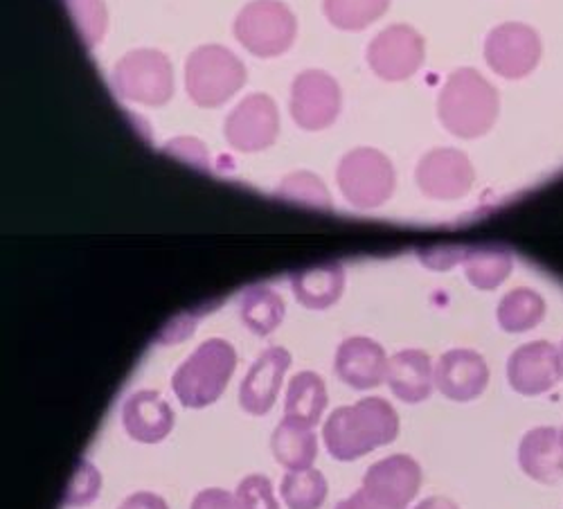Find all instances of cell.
Wrapping results in <instances>:
<instances>
[{"label": "cell", "mask_w": 563, "mask_h": 509, "mask_svg": "<svg viewBox=\"0 0 563 509\" xmlns=\"http://www.w3.org/2000/svg\"><path fill=\"white\" fill-rule=\"evenodd\" d=\"M399 435V414L382 397H365L336 408L324 422L322 440L334 460L352 462L377 451Z\"/></svg>", "instance_id": "6da1fadb"}, {"label": "cell", "mask_w": 563, "mask_h": 509, "mask_svg": "<svg viewBox=\"0 0 563 509\" xmlns=\"http://www.w3.org/2000/svg\"><path fill=\"white\" fill-rule=\"evenodd\" d=\"M234 367H238L234 347L223 339H210L187 356L174 373V395L185 408H208L225 392Z\"/></svg>", "instance_id": "7a4b0ae2"}, {"label": "cell", "mask_w": 563, "mask_h": 509, "mask_svg": "<svg viewBox=\"0 0 563 509\" xmlns=\"http://www.w3.org/2000/svg\"><path fill=\"white\" fill-rule=\"evenodd\" d=\"M440 120L460 137L483 135L496 120V90L472 68L453 73L440 92Z\"/></svg>", "instance_id": "3957f363"}, {"label": "cell", "mask_w": 563, "mask_h": 509, "mask_svg": "<svg viewBox=\"0 0 563 509\" xmlns=\"http://www.w3.org/2000/svg\"><path fill=\"white\" fill-rule=\"evenodd\" d=\"M244 64L223 45H201L187 57L185 88L197 107H221L244 86Z\"/></svg>", "instance_id": "277c9868"}, {"label": "cell", "mask_w": 563, "mask_h": 509, "mask_svg": "<svg viewBox=\"0 0 563 509\" xmlns=\"http://www.w3.org/2000/svg\"><path fill=\"white\" fill-rule=\"evenodd\" d=\"M298 23L294 12L279 0H253L238 19H234V36L255 57H279L296 41Z\"/></svg>", "instance_id": "5b68a950"}, {"label": "cell", "mask_w": 563, "mask_h": 509, "mask_svg": "<svg viewBox=\"0 0 563 509\" xmlns=\"http://www.w3.org/2000/svg\"><path fill=\"white\" fill-rule=\"evenodd\" d=\"M336 180L343 197L354 208H382L395 192V167L379 150L358 147L343 156Z\"/></svg>", "instance_id": "8992f818"}, {"label": "cell", "mask_w": 563, "mask_h": 509, "mask_svg": "<svg viewBox=\"0 0 563 509\" xmlns=\"http://www.w3.org/2000/svg\"><path fill=\"white\" fill-rule=\"evenodd\" d=\"M113 86L129 102L163 107L174 96V70L161 51H131L115 64Z\"/></svg>", "instance_id": "52a82bcc"}, {"label": "cell", "mask_w": 563, "mask_h": 509, "mask_svg": "<svg viewBox=\"0 0 563 509\" xmlns=\"http://www.w3.org/2000/svg\"><path fill=\"white\" fill-rule=\"evenodd\" d=\"M225 141L242 154H255L275 143L279 133V113L264 92L244 98L225 118Z\"/></svg>", "instance_id": "ba28073f"}, {"label": "cell", "mask_w": 563, "mask_h": 509, "mask_svg": "<svg viewBox=\"0 0 563 509\" xmlns=\"http://www.w3.org/2000/svg\"><path fill=\"white\" fill-rule=\"evenodd\" d=\"M424 62V38L410 25H390L367 45V64L386 81L412 77Z\"/></svg>", "instance_id": "9c48e42d"}, {"label": "cell", "mask_w": 563, "mask_h": 509, "mask_svg": "<svg viewBox=\"0 0 563 509\" xmlns=\"http://www.w3.org/2000/svg\"><path fill=\"white\" fill-rule=\"evenodd\" d=\"M341 111V88L332 75L305 70L291 86V115L298 126L320 131L334 124Z\"/></svg>", "instance_id": "30bf717a"}, {"label": "cell", "mask_w": 563, "mask_h": 509, "mask_svg": "<svg viewBox=\"0 0 563 509\" xmlns=\"http://www.w3.org/2000/svg\"><path fill=\"white\" fill-rule=\"evenodd\" d=\"M563 379L559 347L548 341L526 343L507 358V381L523 397L550 392Z\"/></svg>", "instance_id": "8fae6325"}, {"label": "cell", "mask_w": 563, "mask_h": 509, "mask_svg": "<svg viewBox=\"0 0 563 509\" xmlns=\"http://www.w3.org/2000/svg\"><path fill=\"white\" fill-rule=\"evenodd\" d=\"M417 185L429 199L453 201L464 197L474 185V167L455 150H433L417 165Z\"/></svg>", "instance_id": "7c38bea8"}, {"label": "cell", "mask_w": 563, "mask_h": 509, "mask_svg": "<svg viewBox=\"0 0 563 509\" xmlns=\"http://www.w3.org/2000/svg\"><path fill=\"white\" fill-rule=\"evenodd\" d=\"M421 480H424V474H421L419 462L410 455L395 453L374 462L365 472L363 489L390 507L406 509V505H410L419 494Z\"/></svg>", "instance_id": "4fadbf2b"}, {"label": "cell", "mask_w": 563, "mask_h": 509, "mask_svg": "<svg viewBox=\"0 0 563 509\" xmlns=\"http://www.w3.org/2000/svg\"><path fill=\"white\" fill-rule=\"evenodd\" d=\"M489 384L487 361L474 350H449L435 365V388L451 401H474Z\"/></svg>", "instance_id": "5bb4252c"}, {"label": "cell", "mask_w": 563, "mask_h": 509, "mask_svg": "<svg viewBox=\"0 0 563 509\" xmlns=\"http://www.w3.org/2000/svg\"><path fill=\"white\" fill-rule=\"evenodd\" d=\"M388 363L384 347L365 336L345 339L336 352V375L354 390H372L388 381Z\"/></svg>", "instance_id": "9a60e30c"}, {"label": "cell", "mask_w": 563, "mask_h": 509, "mask_svg": "<svg viewBox=\"0 0 563 509\" xmlns=\"http://www.w3.org/2000/svg\"><path fill=\"white\" fill-rule=\"evenodd\" d=\"M291 367V354L285 347H268L251 365L246 379L240 386V406L255 418L266 414L279 395L282 379Z\"/></svg>", "instance_id": "2e32d148"}, {"label": "cell", "mask_w": 563, "mask_h": 509, "mask_svg": "<svg viewBox=\"0 0 563 509\" xmlns=\"http://www.w3.org/2000/svg\"><path fill=\"white\" fill-rule=\"evenodd\" d=\"M122 424L131 440L158 444L174 429V410L156 390H137L122 406Z\"/></svg>", "instance_id": "e0dca14e"}, {"label": "cell", "mask_w": 563, "mask_h": 509, "mask_svg": "<svg viewBox=\"0 0 563 509\" xmlns=\"http://www.w3.org/2000/svg\"><path fill=\"white\" fill-rule=\"evenodd\" d=\"M539 55L537 36L523 25H500L487 38V62L505 77L526 75Z\"/></svg>", "instance_id": "ac0fdd59"}, {"label": "cell", "mask_w": 563, "mask_h": 509, "mask_svg": "<svg viewBox=\"0 0 563 509\" xmlns=\"http://www.w3.org/2000/svg\"><path fill=\"white\" fill-rule=\"evenodd\" d=\"M519 465L537 483L552 485L563 478V435L552 427H539L523 435Z\"/></svg>", "instance_id": "d6986e66"}, {"label": "cell", "mask_w": 563, "mask_h": 509, "mask_svg": "<svg viewBox=\"0 0 563 509\" xmlns=\"http://www.w3.org/2000/svg\"><path fill=\"white\" fill-rule=\"evenodd\" d=\"M388 386L404 403L429 399L435 388V367L431 356L421 350H401L390 356Z\"/></svg>", "instance_id": "ffe728a7"}, {"label": "cell", "mask_w": 563, "mask_h": 509, "mask_svg": "<svg viewBox=\"0 0 563 509\" xmlns=\"http://www.w3.org/2000/svg\"><path fill=\"white\" fill-rule=\"evenodd\" d=\"M291 289L307 309H330L345 289V270L341 264H320L291 275Z\"/></svg>", "instance_id": "44dd1931"}, {"label": "cell", "mask_w": 563, "mask_h": 509, "mask_svg": "<svg viewBox=\"0 0 563 509\" xmlns=\"http://www.w3.org/2000/svg\"><path fill=\"white\" fill-rule=\"evenodd\" d=\"M271 449L277 465L287 472H305L313 467L318 457V438L313 429L285 418L273 431Z\"/></svg>", "instance_id": "7402d4cb"}, {"label": "cell", "mask_w": 563, "mask_h": 509, "mask_svg": "<svg viewBox=\"0 0 563 509\" xmlns=\"http://www.w3.org/2000/svg\"><path fill=\"white\" fill-rule=\"evenodd\" d=\"M327 408V386L316 373H298L287 390L285 418L313 429Z\"/></svg>", "instance_id": "603a6c76"}, {"label": "cell", "mask_w": 563, "mask_h": 509, "mask_svg": "<svg viewBox=\"0 0 563 509\" xmlns=\"http://www.w3.org/2000/svg\"><path fill=\"white\" fill-rule=\"evenodd\" d=\"M462 266H464L468 283H472L476 289L492 291L507 280L511 268H514V259H511L509 251H505V248L476 246V248H468L464 253Z\"/></svg>", "instance_id": "cb8c5ba5"}, {"label": "cell", "mask_w": 563, "mask_h": 509, "mask_svg": "<svg viewBox=\"0 0 563 509\" xmlns=\"http://www.w3.org/2000/svg\"><path fill=\"white\" fill-rule=\"evenodd\" d=\"M543 316H545L543 298L537 291L526 287L509 291L496 309L498 325L507 334H523L534 330L543 320Z\"/></svg>", "instance_id": "d4e9b609"}, {"label": "cell", "mask_w": 563, "mask_h": 509, "mask_svg": "<svg viewBox=\"0 0 563 509\" xmlns=\"http://www.w3.org/2000/svg\"><path fill=\"white\" fill-rule=\"evenodd\" d=\"M240 316L255 336H268L285 320V300L268 287H253L242 298Z\"/></svg>", "instance_id": "484cf974"}, {"label": "cell", "mask_w": 563, "mask_h": 509, "mask_svg": "<svg viewBox=\"0 0 563 509\" xmlns=\"http://www.w3.org/2000/svg\"><path fill=\"white\" fill-rule=\"evenodd\" d=\"M390 0H324L327 21L345 32H358L386 14Z\"/></svg>", "instance_id": "4316f807"}, {"label": "cell", "mask_w": 563, "mask_h": 509, "mask_svg": "<svg viewBox=\"0 0 563 509\" xmlns=\"http://www.w3.org/2000/svg\"><path fill=\"white\" fill-rule=\"evenodd\" d=\"M282 500L289 509H320L327 500V478L318 469L289 472L282 480Z\"/></svg>", "instance_id": "83f0119b"}, {"label": "cell", "mask_w": 563, "mask_h": 509, "mask_svg": "<svg viewBox=\"0 0 563 509\" xmlns=\"http://www.w3.org/2000/svg\"><path fill=\"white\" fill-rule=\"evenodd\" d=\"M279 197L291 201V203H298V206H307V208L327 210L332 206L330 192H327L324 182L309 171L289 174L279 185Z\"/></svg>", "instance_id": "f1b7e54d"}, {"label": "cell", "mask_w": 563, "mask_h": 509, "mask_svg": "<svg viewBox=\"0 0 563 509\" xmlns=\"http://www.w3.org/2000/svg\"><path fill=\"white\" fill-rule=\"evenodd\" d=\"M66 8L88 48H96L107 32V8L102 0H66Z\"/></svg>", "instance_id": "f546056e"}, {"label": "cell", "mask_w": 563, "mask_h": 509, "mask_svg": "<svg viewBox=\"0 0 563 509\" xmlns=\"http://www.w3.org/2000/svg\"><path fill=\"white\" fill-rule=\"evenodd\" d=\"M234 496H238L240 509H279V502L273 491V483L260 474L246 476L238 485Z\"/></svg>", "instance_id": "4dcf8cb0"}, {"label": "cell", "mask_w": 563, "mask_h": 509, "mask_svg": "<svg viewBox=\"0 0 563 509\" xmlns=\"http://www.w3.org/2000/svg\"><path fill=\"white\" fill-rule=\"evenodd\" d=\"M102 489V476L100 472L90 465V462H81L77 467L68 491H66V505L70 507H86L100 496Z\"/></svg>", "instance_id": "1f68e13d"}, {"label": "cell", "mask_w": 563, "mask_h": 509, "mask_svg": "<svg viewBox=\"0 0 563 509\" xmlns=\"http://www.w3.org/2000/svg\"><path fill=\"white\" fill-rule=\"evenodd\" d=\"M190 509H240V505L234 494L219 487H210L195 496Z\"/></svg>", "instance_id": "d6a6232c"}, {"label": "cell", "mask_w": 563, "mask_h": 509, "mask_svg": "<svg viewBox=\"0 0 563 509\" xmlns=\"http://www.w3.org/2000/svg\"><path fill=\"white\" fill-rule=\"evenodd\" d=\"M118 509H169L167 502L152 491H135L122 500Z\"/></svg>", "instance_id": "836d02e7"}, {"label": "cell", "mask_w": 563, "mask_h": 509, "mask_svg": "<svg viewBox=\"0 0 563 509\" xmlns=\"http://www.w3.org/2000/svg\"><path fill=\"white\" fill-rule=\"evenodd\" d=\"M334 509H397V507H390V505H386V502H382V500H377V498H372V496L361 487L356 494H352L350 498L341 500Z\"/></svg>", "instance_id": "e575fe53"}, {"label": "cell", "mask_w": 563, "mask_h": 509, "mask_svg": "<svg viewBox=\"0 0 563 509\" xmlns=\"http://www.w3.org/2000/svg\"><path fill=\"white\" fill-rule=\"evenodd\" d=\"M412 509H460L451 498L444 496H431L427 500H421L419 505H415Z\"/></svg>", "instance_id": "d590c367"}, {"label": "cell", "mask_w": 563, "mask_h": 509, "mask_svg": "<svg viewBox=\"0 0 563 509\" xmlns=\"http://www.w3.org/2000/svg\"><path fill=\"white\" fill-rule=\"evenodd\" d=\"M559 356H561V369H563V341H561V345H559Z\"/></svg>", "instance_id": "8d00e7d4"}, {"label": "cell", "mask_w": 563, "mask_h": 509, "mask_svg": "<svg viewBox=\"0 0 563 509\" xmlns=\"http://www.w3.org/2000/svg\"><path fill=\"white\" fill-rule=\"evenodd\" d=\"M561 435H563V429H561Z\"/></svg>", "instance_id": "74e56055"}]
</instances>
